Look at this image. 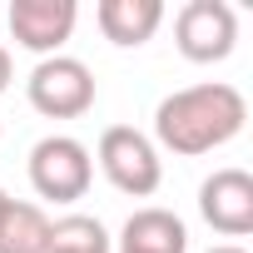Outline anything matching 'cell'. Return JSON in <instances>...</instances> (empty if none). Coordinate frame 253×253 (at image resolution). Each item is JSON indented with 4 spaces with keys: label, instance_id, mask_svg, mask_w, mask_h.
I'll return each mask as SVG.
<instances>
[{
    "label": "cell",
    "instance_id": "6",
    "mask_svg": "<svg viewBox=\"0 0 253 253\" xmlns=\"http://www.w3.org/2000/svg\"><path fill=\"white\" fill-rule=\"evenodd\" d=\"M199 213L209 218V228H218L228 238L253 233V174H243V169L209 174L199 189Z\"/></svg>",
    "mask_w": 253,
    "mask_h": 253
},
{
    "label": "cell",
    "instance_id": "13",
    "mask_svg": "<svg viewBox=\"0 0 253 253\" xmlns=\"http://www.w3.org/2000/svg\"><path fill=\"white\" fill-rule=\"evenodd\" d=\"M209 253H243L238 243H218V248H209Z\"/></svg>",
    "mask_w": 253,
    "mask_h": 253
},
{
    "label": "cell",
    "instance_id": "12",
    "mask_svg": "<svg viewBox=\"0 0 253 253\" xmlns=\"http://www.w3.org/2000/svg\"><path fill=\"white\" fill-rule=\"evenodd\" d=\"M5 84H10V50L0 45V89H5Z\"/></svg>",
    "mask_w": 253,
    "mask_h": 253
},
{
    "label": "cell",
    "instance_id": "11",
    "mask_svg": "<svg viewBox=\"0 0 253 253\" xmlns=\"http://www.w3.org/2000/svg\"><path fill=\"white\" fill-rule=\"evenodd\" d=\"M45 253H109V233L99 218L89 213H70L60 223H50V243Z\"/></svg>",
    "mask_w": 253,
    "mask_h": 253
},
{
    "label": "cell",
    "instance_id": "9",
    "mask_svg": "<svg viewBox=\"0 0 253 253\" xmlns=\"http://www.w3.org/2000/svg\"><path fill=\"white\" fill-rule=\"evenodd\" d=\"M94 15H99L104 40H114V45H144L159 30L164 5H159V0H99Z\"/></svg>",
    "mask_w": 253,
    "mask_h": 253
},
{
    "label": "cell",
    "instance_id": "14",
    "mask_svg": "<svg viewBox=\"0 0 253 253\" xmlns=\"http://www.w3.org/2000/svg\"><path fill=\"white\" fill-rule=\"evenodd\" d=\"M0 209H5V189H0Z\"/></svg>",
    "mask_w": 253,
    "mask_h": 253
},
{
    "label": "cell",
    "instance_id": "5",
    "mask_svg": "<svg viewBox=\"0 0 253 253\" xmlns=\"http://www.w3.org/2000/svg\"><path fill=\"white\" fill-rule=\"evenodd\" d=\"M174 35H179L184 60L213 65V60H228L233 55L238 15L223 5V0H189V5L179 10V20H174Z\"/></svg>",
    "mask_w": 253,
    "mask_h": 253
},
{
    "label": "cell",
    "instance_id": "3",
    "mask_svg": "<svg viewBox=\"0 0 253 253\" xmlns=\"http://www.w3.org/2000/svg\"><path fill=\"white\" fill-rule=\"evenodd\" d=\"M89 179H94V164H89V149H84L80 139L50 134V139H40V144L30 149V184H35L40 199H50V204H75V199H84Z\"/></svg>",
    "mask_w": 253,
    "mask_h": 253
},
{
    "label": "cell",
    "instance_id": "10",
    "mask_svg": "<svg viewBox=\"0 0 253 253\" xmlns=\"http://www.w3.org/2000/svg\"><path fill=\"white\" fill-rule=\"evenodd\" d=\"M45 243H50L45 209L5 199V209H0V253H45Z\"/></svg>",
    "mask_w": 253,
    "mask_h": 253
},
{
    "label": "cell",
    "instance_id": "2",
    "mask_svg": "<svg viewBox=\"0 0 253 253\" xmlns=\"http://www.w3.org/2000/svg\"><path fill=\"white\" fill-rule=\"evenodd\" d=\"M99 169L119 194H134V199H149L159 189V179H164L154 139L139 134L134 124H109L99 134Z\"/></svg>",
    "mask_w": 253,
    "mask_h": 253
},
{
    "label": "cell",
    "instance_id": "4",
    "mask_svg": "<svg viewBox=\"0 0 253 253\" xmlns=\"http://www.w3.org/2000/svg\"><path fill=\"white\" fill-rule=\"evenodd\" d=\"M25 89H30V104H35L40 114H50V119H80V114L94 104V75H89V65L75 60V55H50V60H40V65L30 70Z\"/></svg>",
    "mask_w": 253,
    "mask_h": 253
},
{
    "label": "cell",
    "instance_id": "7",
    "mask_svg": "<svg viewBox=\"0 0 253 253\" xmlns=\"http://www.w3.org/2000/svg\"><path fill=\"white\" fill-rule=\"evenodd\" d=\"M75 20H80L75 0H15V5H10V35H15V45H25V50H35L45 60L75 35Z\"/></svg>",
    "mask_w": 253,
    "mask_h": 253
},
{
    "label": "cell",
    "instance_id": "8",
    "mask_svg": "<svg viewBox=\"0 0 253 253\" xmlns=\"http://www.w3.org/2000/svg\"><path fill=\"white\" fill-rule=\"evenodd\" d=\"M119 253H189V228L169 209H139L119 233Z\"/></svg>",
    "mask_w": 253,
    "mask_h": 253
},
{
    "label": "cell",
    "instance_id": "1",
    "mask_svg": "<svg viewBox=\"0 0 253 253\" xmlns=\"http://www.w3.org/2000/svg\"><path fill=\"white\" fill-rule=\"evenodd\" d=\"M248 119V104L233 84H189V89H174L159 109H154V134L164 149L194 159V154H209L218 144H228Z\"/></svg>",
    "mask_w": 253,
    "mask_h": 253
}]
</instances>
